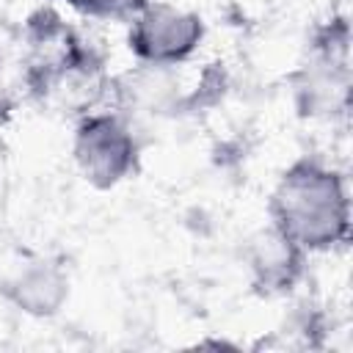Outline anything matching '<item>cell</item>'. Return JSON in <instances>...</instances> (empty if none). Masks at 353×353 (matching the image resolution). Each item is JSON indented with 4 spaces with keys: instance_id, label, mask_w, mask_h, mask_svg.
Here are the masks:
<instances>
[{
    "instance_id": "cell-1",
    "label": "cell",
    "mask_w": 353,
    "mask_h": 353,
    "mask_svg": "<svg viewBox=\"0 0 353 353\" xmlns=\"http://www.w3.org/2000/svg\"><path fill=\"white\" fill-rule=\"evenodd\" d=\"M270 226L306 256L345 245L350 237V193L345 176L320 157L292 160L270 193Z\"/></svg>"
},
{
    "instance_id": "cell-2",
    "label": "cell",
    "mask_w": 353,
    "mask_h": 353,
    "mask_svg": "<svg viewBox=\"0 0 353 353\" xmlns=\"http://www.w3.org/2000/svg\"><path fill=\"white\" fill-rule=\"evenodd\" d=\"M207 36L204 19L168 0H149L138 14L130 17L127 47L152 69H168L190 61Z\"/></svg>"
},
{
    "instance_id": "cell-3",
    "label": "cell",
    "mask_w": 353,
    "mask_h": 353,
    "mask_svg": "<svg viewBox=\"0 0 353 353\" xmlns=\"http://www.w3.org/2000/svg\"><path fill=\"white\" fill-rule=\"evenodd\" d=\"M138 138L119 113H85L74 127L72 157L83 179L97 190L116 188L132 176L138 168Z\"/></svg>"
},
{
    "instance_id": "cell-4",
    "label": "cell",
    "mask_w": 353,
    "mask_h": 353,
    "mask_svg": "<svg viewBox=\"0 0 353 353\" xmlns=\"http://www.w3.org/2000/svg\"><path fill=\"white\" fill-rule=\"evenodd\" d=\"M69 284H72L69 273L58 259L33 256L17 265L0 281V295L17 312L44 320V317H55L63 309V303L69 301V290H72Z\"/></svg>"
},
{
    "instance_id": "cell-5",
    "label": "cell",
    "mask_w": 353,
    "mask_h": 353,
    "mask_svg": "<svg viewBox=\"0 0 353 353\" xmlns=\"http://www.w3.org/2000/svg\"><path fill=\"white\" fill-rule=\"evenodd\" d=\"M306 254L290 243L276 226H268L251 237L248 245V270L254 284L265 292H287L303 273Z\"/></svg>"
},
{
    "instance_id": "cell-6",
    "label": "cell",
    "mask_w": 353,
    "mask_h": 353,
    "mask_svg": "<svg viewBox=\"0 0 353 353\" xmlns=\"http://www.w3.org/2000/svg\"><path fill=\"white\" fill-rule=\"evenodd\" d=\"M69 6L72 11L88 17V19H124L130 22L132 14H138L149 0H58Z\"/></svg>"
}]
</instances>
